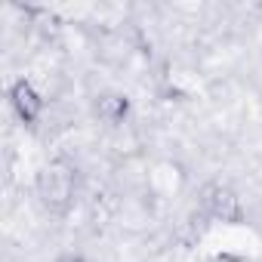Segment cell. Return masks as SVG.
I'll return each instance as SVG.
<instances>
[{"label": "cell", "mask_w": 262, "mask_h": 262, "mask_svg": "<svg viewBox=\"0 0 262 262\" xmlns=\"http://www.w3.org/2000/svg\"><path fill=\"white\" fill-rule=\"evenodd\" d=\"M34 194L40 201V207L53 216H62L74 207L77 194H80V173L77 167H71L68 161H56L50 167H43L34 179Z\"/></svg>", "instance_id": "6da1fadb"}, {"label": "cell", "mask_w": 262, "mask_h": 262, "mask_svg": "<svg viewBox=\"0 0 262 262\" xmlns=\"http://www.w3.org/2000/svg\"><path fill=\"white\" fill-rule=\"evenodd\" d=\"M56 262H90L83 253H74V250H68V253H59L56 256Z\"/></svg>", "instance_id": "277c9868"}, {"label": "cell", "mask_w": 262, "mask_h": 262, "mask_svg": "<svg viewBox=\"0 0 262 262\" xmlns=\"http://www.w3.org/2000/svg\"><path fill=\"white\" fill-rule=\"evenodd\" d=\"M126 114H129V99L123 93H117V90H99L93 96V117L99 123L117 129V126H123Z\"/></svg>", "instance_id": "3957f363"}, {"label": "cell", "mask_w": 262, "mask_h": 262, "mask_svg": "<svg viewBox=\"0 0 262 262\" xmlns=\"http://www.w3.org/2000/svg\"><path fill=\"white\" fill-rule=\"evenodd\" d=\"M47 105H50V102H47L43 90H40L34 80L19 77V80L10 86V108H13V114L19 117V123H25V126L40 123L43 114H47Z\"/></svg>", "instance_id": "7a4b0ae2"}]
</instances>
